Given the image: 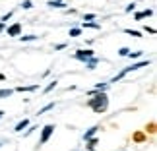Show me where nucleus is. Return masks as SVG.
Returning <instances> with one entry per match:
<instances>
[{
	"instance_id": "31",
	"label": "nucleus",
	"mask_w": 157,
	"mask_h": 151,
	"mask_svg": "<svg viewBox=\"0 0 157 151\" xmlns=\"http://www.w3.org/2000/svg\"><path fill=\"white\" fill-rule=\"evenodd\" d=\"M0 81H6V76L4 74H0Z\"/></svg>"
},
{
	"instance_id": "24",
	"label": "nucleus",
	"mask_w": 157,
	"mask_h": 151,
	"mask_svg": "<svg viewBox=\"0 0 157 151\" xmlns=\"http://www.w3.org/2000/svg\"><path fill=\"white\" fill-rule=\"evenodd\" d=\"M12 14H14V12H8V14H4V16H2V20H0V21H4V23H6V21H8L10 17H12Z\"/></svg>"
},
{
	"instance_id": "1",
	"label": "nucleus",
	"mask_w": 157,
	"mask_h": 151,
	"mask_svg": "<svg viewBox=\"0 0 157 151\" xmlns=\"http://www.w3.org/2000/svg\"><path fill=\"white\" fill-rule=\"evenodd\" d=\"M86 105L91 108L95 114H103L107 108H109V97H107L105 91H99V93L91 95V99H87Z\"/></svg>"
},
{
	"instance_id": "7",
	"label": "nucleus",
	"mask_w": 157,
	"mask_h": 151,
	"mask_svg": "<svg viewBox=\"0 0 157 151\" xmlns=\"http://www.w3.org/2000/svg\"><path fill=\"white\" fill-rule=\"evenodd\" d=\"M151 16H153V10H151V8H147V10L138 12L134 17H136V21H142V20H146V17H151Z\"/></svg>"
},
{
	"instance_id": "6",
	"label": "nucleus",
	"mask_w": 157,
	"mask_h": 151,
	"mask_svg": "<svg viewBox=\"0 0 157 151\" xmlns=\"http://www.w3.org/2000/svg\"><path fill=\"white\" fill-rule=\"evenodd\" d=\"M39 89V83H33V85H17L14 91L17 93H29V91H37Z\"/></svg>"
},
{
	"instance_id": "2",
	"label": "nucleus",
	"mask_w": 157,
	"mask_h": 151,
	"mask_svg": "<svg viewBox=\"0 0 157 151\" xmlns=\"http://www.w3.org/2000/svg\"><path fill=\"white\" fill-rule=\"evenodd\" d=\"M146 66H149V60H142V62H136V64H132V66H128V68H124L122 72H118L117 76L111 80V83H117V81H120L124 76H128L130 72H136V70H140V68H146Z\"/></svg>"
},
{
	"instance_id": "4",
	"label": "nucleus",
	"mask_w": 157,
	"mask_h": 151,
	"mask_svg": "<svg viewBox=\"0 0 157 151\" xmlns=\"http://www.w3.org/2000/svg\"><path fill=\"white\" fill-rule=\"evenodd\" d=\"M91 56H95V52H93L91 49H86V51L80 49V51H76V52H74V58H76V60H82V62H86V60H87V58H91Z\"/></svg>"
},
{
	"instance_id": "12",
	"label": "nucleus",
	"mask_w": 157,
	"mask_h": 151,
	"mask_svg": "<svg viewBox=\"0 0 157 151\" xmlns=\"http://www.w3.org/2000/svg\"><path fill=\"white\" fill-rule=\"evenodd\" d=\"M97 64H99V58H95V56H91V58L86 60V68H87V70H93Z\"/></svg>"
},
{
	"instance_id": "13",
	"label": "nucleus",
	"mask_w": 157,
	"mask_h": 151,
	"mask_svg": "<svg viewBox=\"0 0 157 151\" xmlns=\"http://www.w3.org/2000/svg\"><path fill=\"white\" fill-rule=\"evenodd\" d=\"M109 87V83H97L91 91H89V95H95V93H99V91H105V89Z\"/></svg>"
},
{
	"instance_id": "5",
	"label": "nucleus",
	"mask_w": 157,
	"mask_h": 151,
	"mask_svg": "<svg viewBox=\"0 0 157 151\" xmlns=\"http://www.w3.org/2000/svg\"><path fill=\"white\" fill-rule=\"evenodd\" d=\"M6 35H8V37H20V35H21V23L20 21L12 23V25L6 29Z\"/></svg>"
},
{
	"instance_id": "11",
	"label": "nucleus",
	"mask_w": 157,
	"mask_h": 151,
	"mask_svg": "<svg viewBox=\"0 0 157 151\" xmlns=\"http://www.w3.org/2000/svg\"><path fill=\"white\" fill-rule=\"evenodd\" d=\"M97 143H99V138H89L87 140V151H95V147H97Z\"/></svg>"
},
{
	"instance_id": "20",
	"label": "nucleus",
	"mask_w": 157,
	"mask_h": 151,
	"mask_svg": "<svg viewBox=\"0 0 157 151\" xmlns=\"http://www.w3.org/2000/svg\"><path fill=\"white\" fill-rule=\"evenodd\" d=\"M21 8H23V10H29V8H33V2H31V0H25V2L21 4Z\"/></svg>"
},
{
	"instance_id": "18",
	"label": "nucleus",
	"mask_w": 157,
	"mask_h": 151,
	"mask_svg": "<svg viewBox=\"0 0 157 151\" xmlns=\"http://www.w3.org/2000/svg\"><path fill=\"white\" fill-rule=\"evenodd\" d=\"M124 33L126 35H132V37H142V33L136 31V29H124Z\"/></svg>"
},
{
	"instance_id": "16",
	"label": "nucleus",
	"mask_w": 157,
	"mask_h": 151,
	"mask_svg": "<svg viewBox=\"0 0 157 151\" xmlns=\"http://www.w3.org/2000/svg\"><path fill=\"white\" fill-rule=\"evenodd\" d=\"M82 25L83 27H89V29H101V23H93V21H83Z\"/></svg>"
},
{
	"instance_id": "30",
	"label": "nucleus",
	"mask_w": 157,
	"mask_h": 151,
	"mask_svg": "<svg viewBox=\"0 0 157 151\" xmlns=\"http://www.w3.org/2000/svg\"><path fill=\"white\" fill-rule=\"evenodd\" d=\"M4 29H6V23H4V21H0V31H4Z\"/></svg>"
},
{
	"instance_id": "25",
	"label": "nucleus",
	"mask_w": 157,
	"mask_h": 151,
	"mask_svg": "<svg viewBox=\"0 0 157 151\" xmlns=\"http://www.w3.org/2000/svg\"><path fill=\"white\" fill-rule=\"evenodd\" d=\"M91 20H95V14H86L83 16V21H91Z\"/></svg>"
},
{
	"instance_id": "21",
	"label": "nucleus",
	"mask_w": 157,
	"mask_h": 151,
	"mask_svg": "<svg viewBox=\"0 0 157 151\" xmlns=\"http://www.w3.org/2000/svg\"><path fill=\"white\" fill-rule=\"evenodd\" d=\"M80 33H82V29H78V27L76 29H70V37H78Z\"/></svg>"
},
{
	"instance_id": "33",
	"label": "nucleus",
	"mask_w": 157,
	"mask_h": 151,
	"mask_svg": "<svg viewBox=\"0 0 157 151\" xmlns=\"http://www.w3.org/2000/svg\"><path fill=\"white\" fill-rule=\"evenodd\" d=\"M2 145H4V143H2V142H0V147H2Z\"/></svg>"
},
{
	"instance_id": "14",
	"label": "nucleus",
	"mask_w": 157,
	"mask_h": 151,
	"mask_svg": "<svg viewBox=\"0 0 157 151\" xmlns=\"http://www.w3.org/2000/svg\"><path fill=\"white\" fill-rule=\"evenodd\" d=\"M14 95V89H10V87H6V89H0V99H8Z\"/></svg>"
},
{
	"instance_id": "26",
	"label": "nucleus",
	"mask_w": 157,
	"mask_h": 151,
	"mask_svg": "<svg viewBox=\"0 0 157 151\" xmlns=\"http://www.w3.org/2000/svg\"><path fill=\"white\" fill-rule=\"evenodd\" d=\"M144 31H146V33H151V35H155V27H144Z\"/></svg>"
},
{
	"instance_id": "9",
	"label": "nucleus",
	"mask_w": 157,
	"mask_h": 151,
	"mask_svg": "<svg viewBox=\"0 0 157 151\" xmlns=\"http://www.w3.org/2000/svg\"><path fill=\"white\" fill-rule=\"evenodd\" d=\"M29 126V120L27 118H23V120H20V122L16 124V128H14V132H17V134H20V132H23Z\"/></svg>"
},
{
	"instance_id": "10",
	"label": "nucleus",
	"mask_w": 157,
	"mask_h": 151,
	"mask_svg": "<svg viewBox=\"0 0 157 151\" xmlns=\"http://www.w3.org/2000/svg\"><path fill=\"white\" fill-rule=\"evenodd\" d=\"M54 107H56V103H54V101H51V103H47V105H45V107H41L37 114H45V112H49V111H52V108H54Z\"/></svg>"
},
{
	"instance_id": "28",
	"label": "nucleus",
	"mask_w": 157,
	"mask_h": 151,
	"mask_svg": "<svg viewBox=\"0 0 157 151\" xmlns=\"http://www.w3.org/2000/svg\"><path fill=\"white\" fill-rule=\"evenodd\" d=\"M27 128H29V126H27ZM33 130H37V126H31V128H29V130H25V134H23V136H29V134H31Z\"/></svg>"
},
{
	"instance_id": "19",
	"label": "nucleus",
	"mask_w": 157,
	"mask_h": 151,
	"mask_svg": "<svg viewBox=\"0 0 157 151\" xmlns=\"http://www.w3.org/2000/svg\"><path fill=\"white\" fill-rule=\"evenodd\" d=\"M20 39L21 41H35V39H37V35H20Z\"/></svg>"
},
{
	"instance_id": "29",
	"label": "nucleus",
	"mask_w": 157,
	"mask_h": 151,
	"mask_svg": "<svg viewBox=\"0 0 157 151\" xmlns=\"http://www.w3.org/2000/svg\"><path fill=\"white\" fill-rule=\"evenodd\" d=\"M54 49H56V51H64V49H66V45H64V43H60V45L54 47Z\"/></svg>"
},
{
	"instance_id": "17",
	"label": "nucleus",
	"mask_w": 157,
	"mask_h": 151,
	"mask_svg": "<svg viewBox=\"0 0 157 151\" xmlns=\"http://www.w3.org/2000/svg\"><path fill=\"white\" fill-rule=\"evenodd\" d=\"M56 85H58V81H56V80H54V81H51V83H49V85H47V87L43 89V93H51V91H52V89H54V87H56Z\"/></svg>"
},
{
	"instance_id": "8",
	"label": "nucleus",
	"mask_w": 157,
	"mask_h": 151,
	"mask_svg": "<svg viewBox=\"0 0 157 151\" xmlns=\"http://www.w3.org/2000/svg\"><path fill=\"white\" fill-rule=\"evenodd\" d=\"M101 128H99V126H91V128H89V130H86V134H83V142H87L89 140V138H93L95 134H97V132H99Z\"/></svg>"
},
{
	"instance_id": "22",
	"label": "nucleus",
	"mask_w": 157,
	"mask_h": 151,
	"mask_svg": "<svg viewBox=\"0 0 157 151\" xmlns=\"http://www.w3.org/2000/svg\"><path fill=\"white\" fill-rule=\"evenodd\" d=\"M128 52H130V49H126V47H122V49L118 51V54H120V56H128Z\"/></svg>"
},
{
	"instance_id": "32",
	"label": "nucleus",
	"mask_w": 157,
	"mask_h": 151,
	"mask_svg": "<svg viewBox=\"0 0 157 151\" xmlns=\"http://www.w3.org/2000/svg\"><path fill=\"white\" fill-rule=\"evenodd\" d=\"M4 116V111H0V118H2Z\"/></svg>"
},
{
	"instance_id": "15",
	"label": "nucleus",
	"mask_w": 157,
	"mask_h": 151,
	"mask_svg": "<svg viewBox=\"0 0 157 151\" xmlns=\"http://www.w3.org/2000/svg\"><path fill=\"white\" fill-rule=\"evenodd\" d=\"M47 6H51V8H64V2L62 0H49V2H47Z\"/></svg>"
},
{
	"instance_id": "3",
	"label": "nucleus",
	"mask_w": 157,
	"mask_h": 151,
	"mask_svg": "<svg viewBox=\"0 0 157 151\" xmlns=\"http://www.w3.org/2000/svg\"><path fill=\"white\" fill-rule=\"evenodd\" d=\"M54 130H56V128H54V124H45L43 128H41V138H39V143H37L39 147L45 145V143L51 140V136L54 134Z\"/></svg>"
},
{
	"instance_id": "23",
	"label": "nucleus",
	"mask_w": 157,
	"mask_h": 151,
	"mask_svg": "<svg viewBox=\"0 0 157 151\" xmlns=\"http://www.w3.org/2000/svg\"><path fill=\"white\" fill-rule=\"evenodd\" d=\"M128 56H130V58H140V56H142V51H138V52H128Z\"/></svg>"
},
{
	"instance_id": "27",
	"label": "nucleus",
	"mask_w": 157,
	"mask_h": 151,
	"mask_svg": "<svg viewBox=\"0 0 157 151\" xmlns=\"http://www.w3.org/2000/svg\"><path fill=\"white\" fill-rule=\"evenodd\" d=\"M134 8H136V2H132V4H128V6H126V10H124V12H132Z\"/></svg>"
}]
</instances>
